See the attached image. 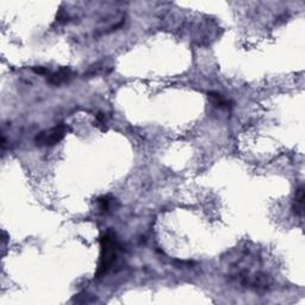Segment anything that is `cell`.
<instances>
[{"instance_id":"obj_1","label":"cell","mask_w":305,"mask_h":305,"mask_svg":"<svg viewBox=\"0 0 305 305\" xmlns=\"http://www.w3.org/2000/svg\"><path fill=\"white\" fill-rule=\"evenodd\" d=\"M118 244L112 232L107 231L100 237V258L95 278H102L112 268L117 258Z\"/></svg>"},{"instance_id":"obj_2","label":"cell","mask_w":305,"mask_h":305,"mask_svg":"<svg viewBox=\"0 0 305 305\" xmlns=\"http://www.w3.org/2000/svg\"><path fill=\"white\" fill-rule=\"evenodd\" d=\"M67 133V126L63 123L58 124L54 128L45 130L35 137V143L40 147L54 146L64 137Z\"/></svg>"},{"instance_id":"obj_3","label":"cell","mask_w":305,"mask_h":305,"mask_svg":"<svg viewBox=\"0 0 305 305\" xmlns=\"http://www.w3.org/2000/svg\"><path fill=\"white\" fill-rule=\"evenodd\" d=\"M73 77V72L71 68L62 67L58 72L48 74V82L54 86H60L62 84H66Z\"/></svg>"},{"instance_id":"obj_4","label":"cell","mask_w":305,"mask_h":305,"mask_svg":"<svg viewBox=\"0 0 305 305\" xmlns=\"http://www.w3.org/2000/svg\"><path fill=\"white\" fill-rule=\"evenodd\" d=\"M209 100H210L211 104H213L214 107L218 108H230V107H231L230 103L228 102V99H226V98L218 92L209 93Z\"/></svg>"},{"instance_id":"obj_5","label":"cell","mask_w":305,"mask_h":305,"mask_svg":"<svg viewBox=\"0 0 305 305\" xmlns=\"http://www.w3.org/2000/svg\"><path fill=\"white\" fill-rule=\"evenodd\" d=\"M303 209H304V188H303V186H301V187L297 190L296 197H294L293 211H294V214H298V216H302V214H303Z\"/></svg>"},{"instance_id":"obj_6","label":"cell","mask_w":305,"mask_h":305,"mask_svg":"<svg viewBox=\"0 0 305 305\" xmlns=\"http://www.w3.org/2000/svg\"><path fill=\"white\" fill-rule=\"evenodd\" d=\"M98 203H99L100 210L107 211L108 209V206H110V199H108V197H102V198H99Z\"/></svg>"}]
</instances>
